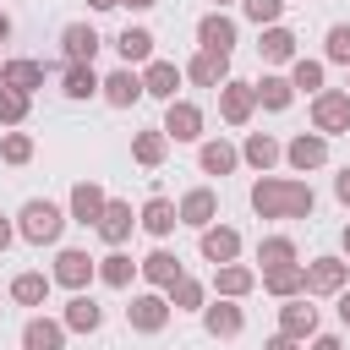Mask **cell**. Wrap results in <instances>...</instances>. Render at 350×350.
<instances>
[{
  "mask_svg": "<svg viewBox=\"0 0 350 350\" xmlns=\"http://www.w3.org/2000/svg\"><path fill=\"white\" fill-rule=\"evenodd\" d=\"M317 191L295 175H257L252 180V213L257 219H312Z\"/></svg>",
  "mask_w": 350,
  "mask_h": 350,
  "instance_id": "obj_1",
  "label": "cell"
},
{
  "mask_svg": "<svg viewBox=\"0 0 350 350\" xmlns=\"http://www.w3.org/2000/svg\"><path fill=\"white\" fill-rule=\"evenodd\" d=\"M66 224H71L66 208L49 202V197H27V202L16 208V241H27V246H60Z\"/></svg>",
  "mask_w": 350,
  "mask_h": 350,
  "instance_id": "obj_2",
  "label": "cell"
},
{
  "mask_svg": "<svg viewBox=\"0 0 350 350\" xmlns=\"http://www.w3.org/2000/svg\"><path fill=\"white\" fill-rule=\"evenodd\" d=\"M170 317H175V306H170L164 290H137L131 306H126V328H131V334H164Z\"/></svg>",
  "mask_w": 350,
  "mask_h": 350,
  "instance_id": "obj_3",
  "label": "cell"
},
{
  "mask_svg": "<svg viewBox=\"0 0 350 350\" xmlns=\"http://www.w3.org/2000/svg\"><path fill=\"white\" fill-rule=\"evenodd\" d=\"M312 131H323V137H350V93H345V88L312 93Z\"/></svg>",
  "mask_w": 350,
  "mask_h": 350,
  "instance_id": "obj_4",
  "label": "cell"
},
{
  "mask_svg": "<svg viewBox=\"0 0 350 350\" xmlns=\"http://www.w3.org/2000/svg\"><path fill=\"white\" fill-rule=\"evenodd\" d=\"M49 279H55V284H66V290L77 295V290H88V284L98 279V257H88L82 246H60V252H55Z\"/></svg>",
  "mask_w": 350,
  "mask_h": 350,
  "instance_id": "obj_5",
  "label": "cell"
},
{
  "mask_svg": "<svg viewBox=\"0 0 350 350\" xmlns=\"http://www.w3.org/2000/svg\"><path fill=\"white\" fill-rule=\"evenodd\" d=\"M202 126H208V115H202V104H191V98H170L164 104V137L170 142H202Z\"/></svg>",
  "mask_w": 350,
  "mask_h": 350,
  "instance_id": "obj_6",
  "label": "cell"
},
{
  "mask_svg": "<svg viewBox=\"0 0 350 350\" xmlns=\"http://www.w3.org/2000/svg\"><path fill=\"white\" fill-rule=\"evenodd\" d=\"M98 98H104L109 109L142 104V98H148V93H142V71H137V66H115L109 77H98Z\"/></svg>",
  "mask_w": 350,
  "mask_h": 350,
  "instance_id": "obj_7",
  "label": "cell"
},
{
  "mask_svg": "<svg viewBox=\"0 0 350 350\" xmlns=\"http://www.w3.org/2000/svg\"><path fill=\"white\" fill-rule=\"evenodd\" d=\"M213 93H219V120H224V126H246V120L257 115V93H252V82L224 77Z\"/></svg>",
  "mask_w": 350,
  "mask_h": 350,
  "instance_id": "obj_8",
  "label": "cell"
},
{
  "mask_svg": "<svg viewBox=\"0 0 350 350\" xmlns=\"http://www.w3.org/2000/svg\"><path fill=\"white\" fill-rule=\"evenodd\" d=\"M235 44H241V22H235L230 11H208V16H197V49L235 55Z\"/></svg>",
  "mask_w": 350,
  "mask_h": 350,
  "instance_id": "obj_9",
  "label": "cell"
},
{
  "mask_svg": "<svg viewBox=\"0 0 350 350\" xmlns=\"http://www.w3.org/2000/svg\"><path fill=\"white\" fill-rule=\"evenodd\" d=\"M98 49H104V38H98L93 22H66V27H60V60H66V66H93Z\"/></svg>",
  "mask_w": 350,
  "mask_h": 350,
  "instance_id": "obj_10",
  "label": "cell"
},
{
  "mask_svg": "<svg viewBox=\"0 0 350 350\" xmlns=\"http://www.w3.org/2000/svg\"><path fill=\"white\" fill-rule=\"evenodd\" d=\"M306 268V295H339L345 284H350V262L345 257H312V262H301Z\"/></svg>",
  "mask_w": 350,
  "mask_h": 350,
  "instance_id": "obj_11",
  "label": "cell"
},
{
  "mask_svg": "<svg viewBox=\"0 0 350 350\" xmlns=\"http://www.w3.org/2000/svg\"><path fill=\"white\" fill-rule=\"evenodd\" d=\"M202 328H208V339H241V334H246V312H241V301H230V295L202 301Z\"/></svg>",
  "mask_w": 350,
  "mask_h": 350,
  "instance_id": "obj_12",
  "label": "cell"
},
{
  "mask_svg": "<svg viewBox=\"0 0 350 350\" xmlns=\"http://www.w3.org/2000/svg\"><path fill=\"white\" fill-rule=\"evenodd\" d=\"M284 164H290L295 175L323 170V164H328V137H323V131H295V137L284 142Z\"/></svg>",
  "mask_w": 350,
  "mask_h": 350,
  "instance_id": "obj_13",
  "label": "cell"
},
{
  "mask_svg": "<svg viewBox=\"0 0 350 350\" xmlns=\"http://www.w3.org/2000/svg\"><path fill=\"white\" fill-rule=\"evenodd\" d=\"M104 202H109V191H104L98 180H77V186H71V197H66V219H71V224H82V230H93V224H98V213H104Z\"/></svg>",
  "mask_w": 350,
  "mask_h": 350,
  "instance_id": "obj_14",
  "label": "cell"
},
{
  "mask_svg": "<svg viewBox=\"0 0 350 350\" xmlns=\"http://www.w3.org/2000/svg\"><path fill=\"white\" fill-rule=\"evenodd\" d=\"M197 252H202V262H213V268H219V262H235V257H241V230L213 219L208 230H197Z\"/></svg>",
  "mask_w": 350,
  "mask_h": 350,
  "instance_id": "obj_15",
  "label": "cell"
},
{
  "mask_svg": "<svg viewBox=\"0 0 350 350\" xmlns=\"http://www.w3.org/2000/svg\"><path fill=\"white\" fill-rule=\"evenodd\" d=\"M175 213H180L186 230H208V224L219 219V191H213V186H191V191L175 202Z\"/></svg>",
  "mask_w": 350,
  "mask_h": 350,
  "instance_id": "obj_16",
  "label": "cell"
},
{
  "mask_svg": "<svg viewBox=\"0 0 350 350\" xmlns=\"http://www.w3.org/2000/svg\"><path fill=\"white\" fill-rule=\"evenodd\" d=\"M93 230H98V241H104V246H126V241H131V230H137V213H131V202L109 197Z\"/></svg>",
  "mask_w": 350,
  "mask_h": 350,
  "instance_id": "obj_17",
  "label": "cell"
},
{
  "mask_svg": "<svg viewBox=\"0 0 350 350\" xmlns=\"http://www.w3.org/2000/svg\"><path fill=\"white\" fill-rule=\"evenodd\" d=\"M180 82H186V71H180L175 60H159V55H153V60L142 66V93H148V98H159V104H170Z\"/></svg>",
  "mask_w": 350,
  "mask_h": 350,
  "instance_id": "obj_18",
  "label": "cell"
},
{
  "mask_svg": "<svg viewBox=\"0 0 350 350\" xmlns=\"http://www.w3.org/2000/svg\"><path fill=\"white\" fill-rule=\"evenodd\" d=\"M197 164H202V175H235L241 170V148L235 142H224V137H202L197 142Z\"/></svg>",
  "mask_w": 350,
  "mask_h": 350,
  "instance_id": "obj_19",
  "label": "cell"
},
{
  "mask_svg": "<svg viewBox=\"0 0 350 350\" xmlns=\"http://www.w3.org/2000/svg\"><path fill=\"white\" fill-rule=\"evenodd\" d=\"M137 224H142L153 241H170V235H175V224H180V213H175V202H170L164 191H153V197L137 208Z\"/></svg>",
  "mask_w": 350,
  "mask_h": 350,
  "instance_id": "obj_20",
  "label": "cell"
},
{
  "mask_svg": "<svg viewBox=\"0 0 350 350\" xmlns=\"http://www.w3.org/2000/svg\"><path fill=\"white\" fill-rule=\"evenodd\" d=\"M66 323L60 317H44V312H33L27 323H22V350H66Z\"/></svg>",
  "mask_w": 350,
  "mask_h": 350,
  "instance_id": "obj_21",
  "label": "cell"
},
{
  "mask_svg": "<svg viewBox=\"0 0 350 350\" xmlns=\"http://www.w3.org/2000/svg\"><path fill=\"white\" fill-rule=\"evenodd\" d=\"M295 33L284 27V22H268L262 33H257V55H262V66H290L295 60Z\"/></svg>",
  "mask_w": 350,
  "mask_h": 350,
  "instance_id": "obj_22",
  "label": "cell"
},
{
  "mask_svg": "<svg viewBox=\"0 0 350 350\" xmlns=\"http://www.w3.org/2000/svg\"><path fill=\"white\" fill-rule=\"evenodd\" d=\"M279 159H284V142H279L273 131H246V142H241V164H252L257 175H268Z\"/></svg>",
  "mask_w": 350,
  "mask_h": 350,
  "instance_id": "obj_23",
  "label": "cell"
},
{
  "mask_svg": "<svg viewBox=\"0 0 350 350\" xmlns=\"http://www.w3.org/2000/svg\"><path fill=\"white\" fill-rule=\"evenodd\" d=\"M257 284H262L273 301H290V295H306V268H301V262H279V268H262Z\"/></svg>",
  "mask_w": 350,
  "mask_h": 350,
  "instance_id": "obj_24",
  "label": "cell"
},
{
  "mask_svg": "<svg viewBox=\"0 0 350 350\" xmlns=\"http://www.w3.org/2000/svg\"><path fill=\"white\" fill-rule=\"evenodd\" d=\"M60 323H66V334H98V328H104V306H98L88 290H77V295L66 301Z\"/></svg>",
  "mask_w": 350,
  "mask_h": 350,
  "instance_id": "obj_25",
  "label": "cell"
},
{
  "mask_svg": "<svg viewBox=\"0 0 350 350\" xmlns=\"http://www.w3.org/2000/svg\"><path fill=\"white\" fill-rule=\"evenodd\" d=\"M279 334H290V339H312L317 334V306L306 301V295H290L284 306H279Z\"/></svg>",
  "mask_w": 350,
  "mask_h": 350,
  "instance_id": "obj_26",
  "label": "cell"
},
{
  "mask_svg": "<svg viewBox=\"0 0 350 350\" xmlns=\"http://www.w3.org/2000/svg\"><path fill=\"white\" fill-rule=\"evenodd\" d=\"M44 77H49V66H44V60H27V55H16V60H0V88L38 93V88H44Z\"/></svg>",
  "mask_w": 350,
  "mask_h": 350,
  "instance_id": "obj_27",
  "label": "cell"
},
{
  "mask_svg": "<svg viewBox=\"0 0 350 350\" xmlns=\"http://www.w3.org/2000/svg\"><path fill=\"white\" fill-rule=\"evenodd\" d=\"M180 71H186V82H197V88H219V82L230 77V55H219V49H197Z\"/></svg>",
  "mask_w": 350,
  "mask_h": 350,
  "instance_id": "obj_28",
  "label": "cell"
},
{
  "mask_svg": "<svg viewBox=\"0 0 350 350\" xmlns=\"http://www.w3.org/2000/svg\"><path fill=\"white\" fill-rule=\"evenodd\" d=\"M252 93H257V109H268V115H284V109L295 104V88H290V77H279V71H262V77L252 82Z\"/></svg>",
  "mask_w": 350,
  "mask_h": 350,
  "instance_id": "obj_29",
  "label": "cell"
},
{
  "mask_svg": "<svg viewBox=\"0 0 350 350\" xmlns=\"http://www.w3.org/2000/svg\"><path fill=\"white\" fill-rule=\"evenodd\" d=\"M137 273H142V279H148L153 290H170V284H175V279H180L186 268H180V257H175L170 246H153V252H148V257L137 262Z\"/></svg>",
  "mask_w": 350,
  "mask_h": 350,
  "instance_id": "obj_30",
  "label": "cell"
},
{
  "mask_svg": "<svg viewBox=\"0 0 350 350\" xmlns=\"http://www.w3.org/2000/svg\"><path fill=\"white\" fill-rule=\"evenodd\" d=\"M252 290H257V268H246V262H219V268H213V295L246 301Z\"/></svg>",
  "mask_w": 350,
  "mask_h": 350,
  "instance_id": "obj_31",
  "label": "cell"
},
{
  "mask_svg": "<svg viewBox=\"0 0 350 350\" xmlns=\"http://www.w3.org/2000/svg\"><path fill=\"white\" fill-rule=\"evenodd\" d=\"M153 44H159V38H153L142 22L115 33V55H120V66H148V60H153Z\"/></svg>",
  "mask_w": 350,
  "mask_h": 350,
  "instance_id": "obj_32",
  "label": "cell"
},
{
  "mask_svg": "<svg viewBox=\"0 0 350 350\" xmlns=\"http://www.w3.org/2000/svg\"><path fill=\"white\" fill-rule=\"evenodd\" d=\"M49 284H55L49 273H38V268H22V273L5 284V295H11L16 306H44V301H49Z\"/></svg>",
  "mask_w": 350,
  "mask_h": 350,
  "instance_id": "obj_33",
  "label": "cell"
},
{
  "mask_svg": "<svg viewBox=\"0 0 350 350\" xmlns=\"http://www.w3.org/2000/svg\"><path fill=\"white\" fill-rule=\"evenodd\" d=\"M131 279H137V262H131L120 246H109V252L98 257V284H104V290H131Z\"/></svg>",
  "mask_w": 350,
  "mask_h": 350,
  "instance_id": "obj_34",
  "label": "cell"
},
{
  "mask_svg": "<svg viewBox=\"0 0 350 350\" xmlns=\"http://www.w3.org/2000/svg\"><path fill=\"white\" fill-rule=\"evenodd\" d=\"M60 93H66L71 104L98 98V71H93V66H66V60H60Z\"/></svg>",
  "mask_w": 350,
  "mask_h": 350,
  "instance_id": "obj_35",
  "label": "cell"
},
{
  "mask_svg": "<svg viewBox=\"0 0 350 350\" xmlns=\"http://www.w3.org/2000/svg\"><path fill=\"white\" fill-rule=\"evenodd\" d=\"M131 159H137L142 170H159V164L170 159V137H164L159 126H148V131H137V137H131Z\"/></svg>",
  "mask_w": 350,
  "mask_h": 350,
  "instance_id": "obj_36",
  "label": "cell"
},
{
  "mask_svg": "<svg viewBox=\"0 0 350 350\" xmlns=\"http://www.w3.org/2000/svg\"><path fill=\"white\" fill-rule=\"evenodd\" d=\"M323 77H328V66H323V60H306V55H295V60H290V88H295V93H306V98H312V93H323V88H328Z\"/></svg>",
  "mask_w": 350,
  "mask_h": 350,
  "instance_id": "obj_37",
  "label": "cell"
},
{
  "mask_svg": "<svg viewBox=\"0 0 350 350\" xmlns=\"http://www.w3.org/2000/svg\"><path fill=\"white\" fill-rule=\"evenodd\" d=\"M164 295H170V306H175V312H202V301H208V284H202V279H191V273H180V279L164 290Z\"/></svg>",
  "mask_w": 350,
  "mask_h": 350,
  "instance_id": "obj_38",
  "label": "cell"
},
{
  "mask_svg": "<svg viewBox=\"0 0 350 350\" xmlns=\"http://www.w3.org/2000/svg\"><path fill=\"white\" fill-rule=\"evenodd\" d=\"M33 153H38L33 131H16V126L0 131V159H5V164H33Z\"/></svg>",
  "mask_w": 350,
  "mask_h": 350,
  "instance_id": "obj_39",
  "label": "cell"
},
{
  "mask_svg": "<svg viewBox=\"0 0 350 350\" xmlns=\"http://www.w3.org/2000/svg\"><path fill=\"white\" fill-rule=\"evenodd\" d=\"M257 262H262V268H279V262H301V252H295L290 235H262V241H257Z\"/></svg>",
  "mask_w": 350,
  "mask_h": 350,
  "instance_id": "obj_40",
  "label": "cell"
},
{
  "mask_svg": "<svg viewBox=\"0 0 350 350\" xmlns=\"http://www.w3.org/2000/svg\"><path fill=\"white\" fill-rule=\"evenodd\" d=\"M323 66H350V22H334L323 33Z\"/></svg>",
  "mask_w": 350,
  "mask_h": 350,
  "instance_id": "obj_41",
  "label": "cell"
},
{
  "mask_svg": "<svg viewBox=\"0 0 350 350\" xmlns=\"http://www.w3.org/2000/svg\"><path fill=\"white\" fill-rule=\"evenodd\" d=\"M33 109V93H16V88H0V126H22Z\"/></svg>",
  "mask_w": 350,
  "mask_h": 350,
  "instance_id": "obj_42",
  "label": "cell"
},
{
  "mask_svg": "<svg viewBox=\"0 0 350 350\" xmlns=\"http://www.w3.org/2000/svg\"><path fill=\"white\" fill-rule=\"evenodd\" d=\"M284 5H290V0H241V16L257 22V27H268V22L284 16Z\"/></svg>",
  "mask_w": 350,
  "mask_h": 350,
  "instance_id": "obj_43",
  "label": "cell"
},
{
  "mask_svg": "<svg viewBox=\"0 0 350 350\" xmlns=\"http://www.w3.org/2000/svg\"><path fill=\"white\" fill-rule=\"evenodd\" d=\"M301 350H345V339H339V334H323V328H317V334H312V339H306Z\"/></svg>",
  "mask_w": 350,
  "mask_h": 350,
  "instance_id": "obj_44",
  "label": "cell"
},
{
  "mask_svg": "<svg viewBox=\"0 0 350 350\" xmlns=\"http://www.w3.org/2000/svg\"><path fill=\"white\" fill-rule=\"evenodd\" d=\"M334 197H339V208L350 213V164H345V170L334 175Z\"/></svg>",
  "mask_w": 350,
  "mask_h": 350,
  "instance_id": "obj_45",
  "label": "cell"
},
{
  "mask_svg": "<svg viewBox=\"0 0 350 350\" xmlns=\"http://www.w3.org/2000/svg\"><path fill=\"white\" fill-rule=\"evenodd\" d=\"M262 350H301V339H290V334H268Z\"/></svg>",
  "mask_w": 350,
  "mask_h": 350,
  "instance_id": "obj_46",
  "label": "cell"
},
{
  "mask_svg": "<svg viewBox=\"0 0 350 350\" xmlns=\"http://www.w3.org/2000/svg\"><path fill=\"white\" fill-rule=\"evenodd\" d=\"M11 241H16V219L0 213V252H11Z\"/></svg>",
  "mask_w": 350,
  "mask_h": 350,
  "instance_id": "obj_47",
  "label": "cell"
},
{
  "mask_svg": "<svg viewBox=\"0 0 350 350\" xmlns=\"http://www.w3.org/2000/svg\"><path fill=\"white\" fill-rule=\"evenodd\" d=\"M334 301H339V323H345V328H350V284H345V290H339V295H334Z\"/></svg>",
  "mask_w": 350,
  "mask_h": 350,
  "instance_id": "obj_48",
  "label": "cell"
},
{
  "mask_svg": "<svg viewBox=\"0 0 350 350\" xmlns=\"http://www.w3.org/2000/svg\"><path fill=\"white\" fill-rule=\"evenodd\" d=\"M339 257L350 262V219H345V230H339Z\"/></svg>",
  "mask_w": 350,
  "mask_h": 350,
  "instance_id": "obj_49",
  "label": "cell"
},
{
  "mask_svg": "<svg viewBox=\"0 0 350 350\" xmlns=\"http://www.w3.org/2000/svg\"><path fill=\"white\" fill-rule=\"evenodd\" d=\"M11 33H16V27H11V16L0 11V44H11Z\"/></svg>",
  "mask_w": 350,
  "mask_h": 350,
  "instance_id": "obj_50",
  "label": "cell"
},
{
  "mask_svg": "<svg viewBox=\"0 0 350 350\" xmlns=\"http://www.w3.org/2000/svg\"><path fill=\"white\" fill-rule=\"evenodd\" d=\"M120 0H88V11H115Z\"/></svg>",
  "mask_w": 350,
  "mask_h": 350,
  "instance_id": "obj_51",
  "label": "cell"
},
{
  "mask_svg": "<svg viewBox=\"0 0 350 350\" xmlns=\"http://www.w3.org/2000/svg\"><path fill=\"white\" fill-rule=\"evenodd\" d=\"M120 5H131V11H153L159 0H120Z\"/></svg>",
  "mask_w": 350,
  "mask_h": 350,
  "instance_id": "obj_52",
  "label": "cell"
},
{
  "mask_svg": "<svg viewBox=\"0 0 350 350\" xmlns=\"http://www.w3.org/2000/svg\"><path fill=\"white\" fill-rule=\"evenodd\" d=\"M224 5H230V0H213V11H224Z\"/></svg>",
  "mask_w": 350,
  "mask_h": 350,
  "instance_id": "obj_53",
  "label": "cell"
},
{
  "mask_svg": "<svg viewBox=\"0 0 350 350\" xmlns=\"http://www.w3.org/2000/svg\"><path fill=\"white\" fill-rule=\"evenodd\" d=\"M345 71H350V66H345ZM345 93H350V77H345Z\"/></svg>",
  "mask_w": 350,
  "mask_h": 350,
  "instance_id": "obj_54",
  "label": "cell"
}]
</instances>
